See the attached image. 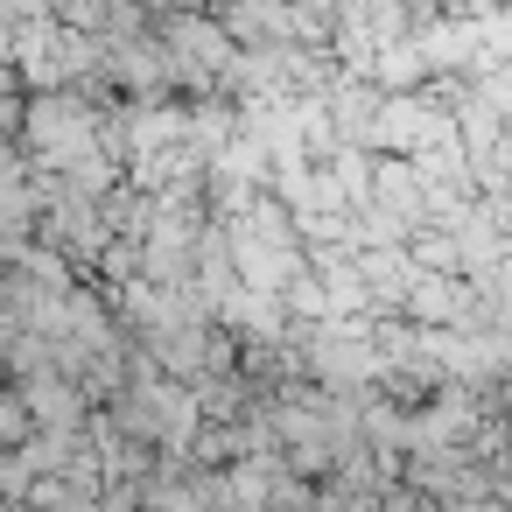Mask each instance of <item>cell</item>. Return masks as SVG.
Masks as SVG:
<instances>
[{
  "mask_svg": "<svg viewBox=\"0 0 512 512\" xmlns=\"http://www.w3.org/2000/svg\"><path fill=\"white\" fill-rule=\"evenodd\" d=\"M22 407H29V421H43V428H78V421H85V393H78V379H64V372H36L29 393H22Z\"/></svg>",
  "mask_w": 512,
  "mask_h": 512,
  "instance_id": "obj_1",
  "label": "cell"
},
{
  "mask_svg": "<svg viewBox=\"0 0 512 512\" xmlns=\"http://www.w3.org/2000/svg\"><path fill=\"white\" fill-rule=\"evenodd\" d=\"M29 435V407H22V393H0V442H22Z\"/></svg>",
  "mask_w": 512,
  "mask_h": 512,
  "instance_id": "obj_2",
  "label": "cell"
}]
</instances>
